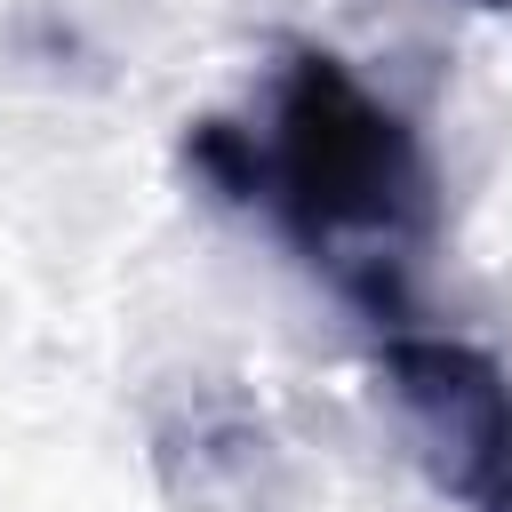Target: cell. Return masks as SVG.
I'll use <instances>...</instances> for the list:
<instances>
[{"label": "cell", "mask_w": 512, "mask_h": 512, "mask_svg": "<svg viewBox=\"0 0 512 512\" xmlns=\"http://www.w3.org/2000/svg\"><path fill=\"white\" fill-rule=\"evenodd\" d=\"M264 192L280 216L328 248V240H408L432 224V168L392 104H376L336 56L296 48L272 104V152Z\"/></svg>", "instance_id": "6da1fadb"}, {"label": "cell", "mask_w": 512, "mask_h": 512, "mask_svg": "<svg viewBox=\"0 0 512 512\" xmlns=\"http://www.w3.org/2000/svg\"><path fill=\"white\" fill-rule=\"evenodd\" d=\"M384 392L448 496L472 512H512V376L456 336H392Z\"/></svg>", "instance_id": "7a4b0ae2"}, {"label": "cell", "mask_w": 512, "mask_h": 512, "mask_svg": "<svg viewBox=\"0 0 512 512\" xmlns=\"http://www.w3.org/2000/svg\"><path fill=\"white\" fill-rule=\"evenodd\" d=\"M472 8H512V0H472Z\"/></svg>", "instance_id": "3957f363"}]
</instances>
